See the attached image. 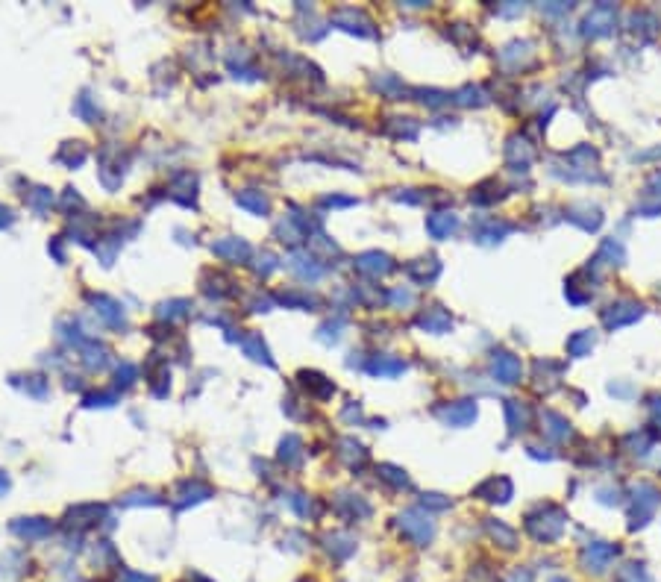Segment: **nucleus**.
<instances>
[{"label":"nucleus","mask_w":661,"mask_h":582,"mask_svg":"<svg viewBox=\"0 0 661 582\" xmlns=\"http://www.w3.org/2000/svg\"><path fill=\"white\" fill-rule=\"evenodd\" d=\"M280 300H282V303H294V306H309V303H315L312 297H306V295H282Z\"/></svg>","instance_id":"2f4dec72"},{"label":"nucleus","mask_w":661,"mask_h":582,"mask_svg":"<svg viewBox=\"0 0 661 582\" xmlns=\"http://www.w3.org/2000/svg\"><path fill=\"white\" fill-rule=\"evenodd\" d=\"M456 226H458V218L453 215V212H435L432 218L426 221V229L432 233L435 238H447L456 233Z\"/></svg>","instance_id":"0eeeda50"},{"label":"nucleus","mask_w":661,"mask_h":582,"mask_svg":"<svg viewBox=\"0 0 661 582\" xmlns=\"http://www.w3.org/2000/svg\"><path fill=\"white\" fill-rule=\"evenodd\" d=\"M552 582H567V579H552Z\"/></svg>","instance_id":"c9c22d12"},{"label":"nucleus","mask_w":661,"mask_h":582,"mask_svg":"<svg viewBox=\"0 0 661 582\" xmlns=\"http://www.w3.org/2000/svg\"><path fill=\"white\" fill-rule=\"evenodd\" d=\"M118 382L121 386H132L135 382V365H130V362H124L118 367Z\"/></svg>","instance_id":"bb28decb"},{"label":"nucleus","mask_w":661,"mask_h":582,"mask_svg":"<svg viewBox=\"0 0 661 582\" xmlns=\"http://www.w3.org/2000/svg\"><path fill=\"white\" fill-rule=\"evenodd\" d=\"M403 362H397V359H374L371 365H367V371L371 374H379V377H391V374H400L403 371Z\"/></svg>","instance_id":"a211bd4d"},{"label":"nucleus","mask_w":661,"mask_h":582,"mask_svg":"<svg viewBox=\"0 0 661 582\" xmlns=\"http://www.w3.org/2000/svg\"><path fill=\"white\" fill-rule=\"evenodd\" d=\"M241 347H244V353H247L250 359L265 362V365L273 367V359H271V353H268V347H265V341H262V335H247V339L241 341Z\"/></svg>","instance_id":"ddd939ff"},{"label":"nucleus","mask_w":661,"mask_h":582,"mask_svg":"<svg viewBox=\"0 0 661 582\" xmlns=\"http://www.w3.org/2000/svg\"><path fill=\"white\" fill-rule=\"evenodd\" d=\"M382 477L391 480L394 485H409V480H406V477H400V471H397V468H388V465L382 468Z\"/></svg>","instance_id":"c756f323"},{"label":"nucleus","mask_w":661,"mask_h":582,"mask_svg":"<svg viewBox=\"0 0 661 582\" xmlns=\"http://www.w3.org/2000/svg\"><path fill=\"white\" fill-rule=\"evenodd\" d=\"M21 388L27 394H33V397H44L48 394V379H41V377H27V382H21Z\"/></svg>","instance_id":"b1692460"},{"label":"nucleus","mask_w":661,"mask_h":582,"mask_svg":"<svg viewBox=\"0 0 661 582\" xmlns=\"http://www.w3.org/2000/svg\"><path fill=\"white\" fill-rule=\"evenodd\" d=\"M236 201H238V206H244L247 212H253V215H268V212H271V201H268L262 191H256V189L238 191Z\"/></svg>","instance_id":"423d86ee"},{"label":"nucleus","mask_w":661,"mask_h":582,"mask_svg":"<svg viewBox=\"0 0 661 582\" xmlns=\"http://www.w3.org/2000/svg\"><path fill=\"white\" fill-rule=\"evenodd\" d=\"M494 374L500 382H515L520 377V362L509 353H497L494 356Z\"/></svg>","instance_id":"9b49d317"},{"label":"nucleus","mask_w":661,"mask_h":582,"mask_svg":"<svg viewBox=\"0 0 661 582\" xmlns=\"http://www.w3.org/2000/svg\"><path fill=\"white\" fill-rule=\"evenodd\" d=\"M103 515V506H97V503H88V506H76V509H71L68 512V520H74V517H80L76 524L80 527H88V524H95V520Z\"/></svg>","instance_id":"f3484780"},{"label":"nucleus","mask_w":661,"mask_h":582,"mask_svg":"<svg viewBox=\"0 0 661 582\" xmlns=\"http://www.w3.org/2000/svg\"><path fill=\"white\" fill-rule=\"evenodd\" d=\"M212 250L218 256H224V259H229V262H247V259H250V244L244 238H233V236L214 241Z\"/></svg>","instance_id":"7ed1b4c3"},{"label":"nucleus","mask_w":661,"mask_h":582,"mask_svg":"<svg viewBox=\"0 0 661 582\" xmlns=\"http://www.w3.org/2000/svg\"><path fill=\"white\" fill-rule=\"evenodd\" d=\"M115 394H95V397H86V406H112Z\"/></svg>","instance_id":"c85d7f7f"},{"label":"nucleus","mask_w":661,"mask_h":582,"mask_svg":"<svg viewBox=\"0 0 661 582\" xmlns=\"http://www.w3.org/2000/svg\"><path fill=\"white\" fill-rule=\"evenodd\" d=\"M300 382L306 386V391H312L315 397H320V400H324V397H332V391H335L332 382H329L327 377H320V374L303 371V374H300Z\"/></svg>","instance_id":"f8f14e48"},{"label":"nucleus","mask_w":661,"mask_h":582,"mask_svg":"<svg viewBox=\"0 0 661 582\" xmlns=\"http://www.w3.org/2000/svg\"><path fill=\"white\" fill-rule=\"evenodd\" d=\"M618 582H650V576L643 574L638 564H629L626 571H620V576H618Z\"/></svg>","instance_id":"a878e982"},{"label":"nucleus","mask_w":661,"mask_h":582,"mask_svg":"<svg viewBox=\"0 0 661 582\" xmlns=\"http://www.w3.org/2000/svg\"><path fill=\"white\" fill-rule=\"evenodd\" d=\"M400 529H403L414 544H426L429 539H432V520H429L426 515H421V512H406L403 517H400Z\"/></svg>","instance_id":"f257e3e1"},{"label":"nucleus","mask_w":661,"mask_h":582,"mask_svg":"<svg viewBox=\"0 0 661 582\" xmlns=\"http://www.w3.org/2000/svg\"><path fill=\"white\" fill-rule=\"evenodd\" d=\"M6 488H9V477H6V473H0V494H4Z\"/></svg>","instance_id":"f704fd0d"},{"label":"nucleus","mask_w":661,"mask_h":582,"mask_svg":"<svg viewBox=\"0 0 661 582\" xmlns=\"http://www.w3.org/2000/svg\"><path fill=\"white\" fill-rule=\"evenodd\" d=\"M441 418L447 421L450 426H468V424L476 418V403H470V400L453 403V406H447V409H441Z\"/></svg>","instance_id":"20e7f679"},{"label":"nucleus","mask_w":661,"mask_h":582,"mask_svg":"<svg viewBox=\"0 0 661 582\" xmlns=\"http://www.w3.org/2000/svg\"><path fill=\"white\" fill-rule=\"evenodd\" d=\"M303 444H300V438L297 435H285L282 438V450H280V459H282V462L285 465H297L300 462V459H303Z\"/></svg>","instance_id":"dca6fc26"},{"label":"nucleus","mask_w":661,"mask_h":582,"mask_svg":"<svg viewBox=\"0 0 661 582\" xmlns=\"http://www.w3.org/2000/svg\"><path fill=\"white\" fill-rule=\"evenodd\" d=\"M212 494V488L209 485H200V482H189L186 488L179 492V500H177V509H186L191 506V503H200V500H206Z\"/></svg>","instance_id":"4468645a"},{"label":"nucleus","mask_w":661,"mask_h":582,"mask_svg":"<svg viewBox=\"0 0 661 582\" xmlns=\"http://www.w3.org/2000/svg\"><path fill=\"white\" fill-rule=\"evenodd\" d=\"M74 112L80 115L83 121H88V124H91V121H97V118H100V109H95V106L88 103V95H83L80 100L74 103Z\"/></svg>","instance_id":"412c9836"},{"label":"nucleus","mask_w":661,"mask_h":582,"mask_svg":"<svg viewBox=\"0 0 661 582\" xmlns=\"http://www.w3.org/2000/svg\"><path fill=\"white\" fill-rule=\"evenodd\" d=\"M288 268L297 273V277H303V280H318L320 273H324V268H320L315 259H309V256H300V253H294L288 259Z\"/></svg>","instance_id":"1a4fd4ad"},{"label":"nucleus","mask_w":661,"mask_h":582,"mask_svg":"<svg viewBox=\"0 0 661 582\" xmlns=\"http://www.w3.org/2000/svg\"><path fill=\"white\" fill-rule=\"evenodd\" d=\"M356 268L359 271H364V273H374V277H376V273H388L391 271V259L386 256V253H362L359 259H356Z\"/></svg>","instance_id":"6e6552de"},{"label":"nucleus","mask_w":661,"mask_h":582,"mask_svg":"<svg viewBox=\"0 0 661 582\" xmlns=\"http://www.w3.org/2000/svg\"><path fill=\"white\" fill-rule=\"evenodd\" d=\"M83 353H86V365H88V367H103V365H106V350L97 347V344H88Z\"/></svg>","instance_id":"393cba45"},{"label":"nucleus","mask_w":661,"mask_h":582,"mask_svg":"<svg viewBox=\"0 0 661 582\" xmlns=\"http://www.w3.org/2000/svg\"><path fill=\"white\" fill-rule=\"evenodd\" d=\"M118 582H156V576H144V574H135V571H121Z\"/></svg>","instance_id":"cd10ccee"},{"label":"nucleus","mask_w":661,"mask_h":582,"mask_svg":"<svg viewBox=\"0 0 661 582\" xmlns=\"http://www.w3.org/2000/svg\"><path fill=\"white\" fill-rule=\"evenodd\" d=\"M50 529H53L50 520H44V517H21V520H15V524H12V532L21 535V539H27V541L48 539Z\"/></svg>","instance_id":"f03ea898"},{"label":"nucleus","mask_w":661,"mask_h":582,"mask_svg":"<svg viewBox=\"0 0 661 582\" xmlns=\"http://www.w3.org/2000/svg\"><path fill=\"white\" fill-rule=\"evenodd\" d=\"M418 324L429 332H444V330H450V315L441 309V306H432V309H426L421 318H418Z\"/></svg>","instance_id":"9d476101"},{"label":"nucleus","mask_w":661,"mask_h":582,"mask_svg":"<svg viewBox=\"0 0 661 582\" xmlns=\"http://www.w3.org/2000/svg\"><path fill=\"white\" fill-rule=\"evenodd\" d=\"M291 506H294L297 515H303V517L309 515V509H312V506H309V500H306L303 494H294V497H291Z\"/></svg>","instance_id":"7c9ffc66"},{"label":"nucleus","mask_w":661,"mask_h":582,"mask_svg":"<svg viewBox=\"0 0 661 582\" xmlns=\"http://www.w3.org/2000/svg\"><path fill=\"white\" fill-rule=\"evenodd\" d=\"M142 503H144V506H156L159 497L153 492H132V494L124 497V506H142Z\"/></svg>","instance_id":"4be33fe9"},{"label":"nucleus","mask_w":661,"mask_h":582,"mask_svg":"<svg viewBox=\"0 0 661 582\" xmlns=\"http://www.w3.org/2000/svg\"><path fill=\"white\" fill-rule=\"evenodd\" d=\"M12 221V215H9V209H4V206H0V226H4V224H9Z\"/></svg>","instance_id":"72a5a7b5"},{"label":"nucleus","mask_w":661,"mask_h":582,"mask_svg":"<svg viewBox=\"0 0 661 582\" xmlns=\"http://www.w3.org/2000/svg\"><path fill=\"white\" fill-rule=\"evenodd\" d=\"M505 582H532V576L526 574V571H515L509 579H505Z\"/></svg>","instance_id":"473e14b6"},{"label":"nucleus","mask_w":661,"mask_h":582,"mask_svg":"<svg viewBox=\"0 0 661 582\" xmlns=\"http://www.w3.org/2000/svg\"><path fill=\"white\" fill-rule=\"evenodd\" d=\"M59 159L62 162H68V165H80L83 159H86V150H83V144H65L62 147V153H59Z\"/></svg>","instance_id":"5701e85b"},{"label":"nucleus","mask_w":661,"mask_h":582,"mask_svg":"<svg viewBox=\"0 0 661 582\" xmlns=\"http://www.w3.org/2000/svg\"><path fill=\"white\" fill-rule=\"evenodd\" d=\"M27 201H29V206H33V209L44 212V209H48V206L53 203V194H50L48 189H33V191L27 194Z\"/></svg>","instance_id":"aec40b11"},{"label":"nucleus","mask_w":661,"mask_h":582,"mask_svg":"<svg viewBox=\"0 0 661 582\" xmlns=\"http://www.w3.org/2000/svg\"><path fill=\"white\" fill-rule=\"evenodd\" d=\"M186 315H189L186 300H171V303L159 306V318H165V320H177V318H186Z\"/></svg>","instance_id":"6ab92c4d"},{"label":"nucleus","mask_w":661,"mask_h":582,"mask_svg":"<svg viewBox=\"0 0 661 582\" xmlns=\"http://www.w3.org/2000/svg\"><path fill=\"white\" fill-rule=\"evenodd\" d=\"M91 303H95V312H97L109 327H124V324H127L124 309H121L115 300H109V297H91Z\"/></svg>","instance_id":"39448f33"},{"label":"nucleus","mask_w":661,"mask_h":582,"mask_svg":"<svg viewBox=\"0 0 661 582\" xmlns=\"http://www.w3.org/2000/svg\"><path fill=\"white\" fill-rule=\"evenodd\" d=\"M614 556V547H599V544H591V550H588V553H585V564H591V568L594 571H603L606 568V564H608V559ZM588 568V571H591Z\"/></svg>","instance_id":"2eb2a0df"}]
</instances>
